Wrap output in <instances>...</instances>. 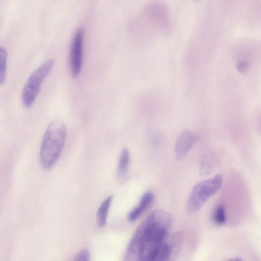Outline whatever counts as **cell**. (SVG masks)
Here are the masks:
<instances>
[{"instance_id":"6da1fadb","label":"cell","mask_w":261,"mask_h":261,"mask_svg":"<svg viewBox=\"0 0 261 261\" xmlns=\"http://www.w3.org/2000/svg\"><path fill=\"white\" fill-rule=\"evenodd\" d=\"M170 223V216L166 212H152L137 228L128 245L125 259L153 261L158 248L166 240Z\"/></svg>"},{"instance_id":"7a4b0ae2","label":"cell","mask_w":261,"mask_h":261,"mask_svg":"<svg viewBox=\"0 0 261 261\" xmlns=\"http://www.w3.org/2000/svg\"><path fill=\"white\" fill-rule=\"evenodd\" d=\"M67 126L61 119L53 120L43 137L40 151V163L43 168L49 169L59 160L67 137Z\"/></svg>"},{"instance_id":"3957f363","label":"cell","mask_w":261,"mask_h":261,"mask_svg":"<svg viewBox=\"0 0 261 261\" xmlns=\"http://www.w3.org/2000/svg\"><path fill=\"white\" fill-rule=\"evenodd\" d=\"M223 183L222 175L217 174L213 178L197 184L193 187L187 202L188 212L194 213L199 211L209 198L220 190Z\"/></svg>"},{"instance_id":"277c9868","label":"cell","mask_w":261,"mask_h":261,"mask_svg":"<svg viewBox=\"0 0 261 261\" xmlns=\"http://www.w3.org/2000/svg\"><path fill=\"white\" fill-rule=\"evenodd\" d=\"M54 65V60L49 59L42 63L30 76L22 94V101L25 107L29 108L34 104L42 83L51 73Z\"/></svg>"},{"instance_id":"5b68a950","label":"cell","mask_w":261,"mask_h":261,"mask_svg":"<svg viewBox=\"0 0 261 261\" xmlns=\"http://www.w3.org/2000/svg\"><path fill=\"white\" fill-rule=\"evenodd\" d=\"M84 32L77 30L74 36L70 52V68L72 75L77 77L80 74L83 62Z\"/></svg>"},{"instance_id":"8992f818","label":"cell","mask_w":261,"mask_h":261,"mask_svg":"<svg viewBox=\"0 0 261 261\" xmlns=\"http://www.w3.org/2000/svg\"><path fill=\"white\" fill-rule=\"evenodd\" d=\"M199 137L190 130H185L178 138L175 148L177 159L181 160L185 157L198 142Z\"/></svg>"},{"instance_id":"52a82bcc","label":"cell","mask_w":261,"mask_h":261,"mask_svg":"<svg viewBox=\"0 0 261 261\" xmlns=\"http://www.w3.org/2000/svg\"><path fill=\"white\" fill-rule=\"evenodd\" d=\"M154 199L151 192H146L142 197L139 206L130 211L128 215V221L134 222L139 218L141 215L152 205Z\"/></svg>"},{"instance_id":"ba28073f","label":"cell","mask_w":261,"mask_h":261,"mask_svg":"<svg viewBox=\"0 0 261 261\" xmlns=\"http://www.w3.org/2000/svg\"><path fill=\"white\" fill-rule=\"evenodd\" d=\"M113 197L110 196L105 199L100 205L97 214L98 226L100 228L104 227L107 223L109 210L112 201Z\"/></svg>"},{"instance_id":"9c48e42d","label":"cell","mask_w":261,"mask_h":261,"mask_svg":"<svg viewBox=\"0 0 261 261\" xmlns=\"http://www.w3.org/2000/svg\"><path fill=\"white\" fill-rule=\"evenodd\" d=\"M130 162V154L127 148H124L120 155L117 169V177L122 179L126 175Z\"/></svg>"},{"instance_id":"30bf717a","label":"cell","mask_w":261,"mask_h":261,"mask_svg":"<svg viewBox=\"0 0 261 261\" xmlns=\"http://www.w3.org/2000/svg\"><path fill=\"white\" fill-rule=\"evenodd\" d=\"M171 252V246L165 240L158 248L154 256L153 261L166 260L170 257Z\"/></svg>"},{"instance_id":"8fae6325","label":"cell","mask_w":261,"mask_h":261,"mask_svg":"<svg viewBox=\"0 0 261 261\" xmlns=\"http://www.w3.org/2000/svg\"><path fill=\"white\" fill-rule=\"evenodd\" d=\"M8 53L1 47L0 49V84L3 85L6 80L7 73Z\"/></svg>"},{"instance_id":"7c38bea8","label":"cell","mask_w":261,"mask_h":261,"mask_svg":"<svg viewBox=\"0 0 261 261\" xmlns=\"http://www.w3.org/2000/svg\"><path fill=\"white\" fill-rule=\"evenodd\" d=\"M213 160L214 155L212 153H209L204 157L200 167V173L202 175L206 176L211 172Z\"/></svg>"},{"instance_id":"4fadbf2b","label":"cell","mask_w":261,"mask_h":261,"mask_svg":"<svg viewBox=\"0 0 261 261\" xmlns=\"http://www.w3.org/2000/svg\"><path fill=\"white\" fill-rule=\"evenodd\" d=\"M213 221L218 225H223L226 221V211L223 205L217 207L213 214Z\"/></svg>"},{"instance_id":"5bb4252c","label":"cell","mask_w":261,"mask_h":261,"mask_svg":"<svg viewBox=\"0 0 261 261\" xmlns=\"http://www.w3.org/2000/svg\"><path fill=\"white\" fill-rule=\"evenodd\" d=\"M91 259V254L88 249H84L80 251L76 256L75 260L89 261Z\"/></svg>"},{"instance_id":"9a60e30c","label":"cell","mask_w":261,"mask_h":261,"mask_svg":"<svg viewBox=\"0 0 261 261\" xmlns=\"http://www.w3.org/2000/svg\"><path fill=\"white\" fill-rule=\"evenodd\" d=\"M248 63L245 61H242L238 63L237 69L241 73H244L247 70Z\"/></svg>"},{"instance_id":"2e32d148","label":"cell","mask_w":261,"mask_h":261,"mask_svg":"<svg viewBox=\"0 0 261 261\" xmlns=\"http://www.w3.org/2000/svg\"><path fill=\"white\" fill-rule=\"evenodd\" d=\"M196 1H199V0H196Z\"/></svg>"}]
</instances>
